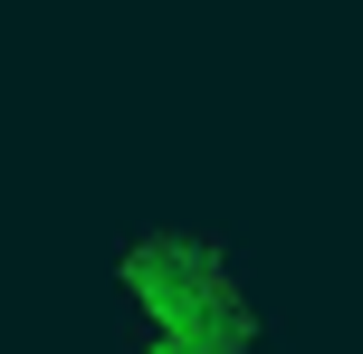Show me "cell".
<instances>
[{"label":"cell","mask_w":363,"mask_h":354,"mask_svg":"<svg viewBox=\"0 0 363 354\" xmlns=\"http://www.w3.org/2000/svg\"><path fill=\"white\" fill-rule=\"evenodd\" d=\"M115 354H268V287L220 221L144 211L106 240Z\"/></svg>","instance_id":"cell-1"}]
</instances>
